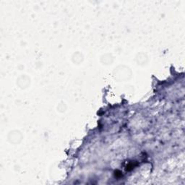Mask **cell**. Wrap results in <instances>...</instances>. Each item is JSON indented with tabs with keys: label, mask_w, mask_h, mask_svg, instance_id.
<instances>
[{
	"label": "cell",
	"mask_w": 185,
	"mask_h": 185,
	"mask_svg": "<svg viewBox=\"0 0 185 185\" xmlns=\"http://www.w3.org/2000/svg\"><path fill=\"white\" fill-rule=\"evenodd\" d=\"M114 62V58L111 54H105L101 57V62L105 65H109L111 64Z\"/></svg>",
	"instance_id": "obj_5"
},
{
	"label": "cell",
	"mask_w": 185,
	"mask_h": 185,
	"mask_svg": "<svg viewBox=\"0 0 185 185\" xmlns=\"http://www.w3.org/2000/svg\"><path fill=\"white\" fill-rule=\"evenodd\" d=\"M17 85L21 89L28 88L30 85V79L26 74H22L17 79Z\"/></svg>",
	"instance_id": "obj_3"
},
{
	"label": "cell",
	"mask_w": 185,
	"mask_h": 185,
	"mask_svg": "<svg viewBox=\"0 0 185 185\" xmlns=\"http://www.w3.org/2000/svg\"><path fill=\"white\" fill-rule=\"evenodd\" d=\"M136 59L138 64L139 65H141V66L146 65L147 62H148V58H147V56L143 53H140V54H138V57L136 58Z\"/></svg>",
	"instance_id": "obj_4"
},
{
	"label": "cell",
	"mask_w": 185,
	"mask_h": 185,
	"mask_svg": "<svg viewBox=\"0 0 185 185\" xmlns=\"http://www.w3.org/2000/svg\"><path fill=\"white\" fill-rule=\"evenodd\" d=\"M7 138L8 141H9L10 143L14 145H17L21 143L22 138H23V136H22V133L19 132V131L13 130L8 134Z\"/></svg>",
	"instance_id": "obj_2"
},
{
	"label": "cell",
	"mask_w": 185,
	"mask_h": 185,
	"mask_svg": "<svg viewBox=\"0 0 185 185\" xmlns=\"http://www.w3.org/2000/svg\"><path fill=\"white\" fill-rule=\"evenodd\" d=\"M66 109V107L64 103H60L59 106L57 107V111L60 112V113H63V112H65Z\"/></svg>",
	"instance_id": "obj_7"
},
{
	"label": "cell",
	"mask_w": 185,
	"mask_h": 185,
	"mask_svg": "<svg viewBox=\"0 0 185 185\" xmlns=\"http://www.w3.org/2000/svg\"><path fill=\"white\" fill-rule=\"evenodd\" d=\"M114 75L116 80L124 82L132 78V73L128 66L122 65L115 68V70H114Z\"/></svg>",
	"instance_id": "obj_1"
},
{
	"label": "cell",
	"mask_w": 185,
	"mask_h": 185,
	"mask_svg": "<svg viewBox=\"0 0 185 185\" xmlns=\"http://www.w3.org/2000/svg\"><path fill=\"white\" fill-rule=\"evenodd\" d=\"M72 61L74 64H80L83 62V56L80 52L74 53L72 57Z\"/></svg>",
	"instance_id": "obj_6"
}]
</instances>
